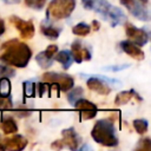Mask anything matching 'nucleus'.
<instances>
[{"label":"nucleus","instance_id":"nucleus-1","mask_svg":"<svg viewBox=\"0 0 151 151\" xmlns=\"http://www.w3.org/2000/svg\"><path fill=\"white\" fill-rule=\"evenodd\" d=\"M32 51L25 44L18 39H12L1 45L0 60L9 66L14 67H25L31 60Z\"/></svg>","mask_w":151,"mask_h":151},{"label":"nucleus","instance_id":"nucleus-2","mask_svg":"<svg viewBox=\"0 0 151 151\" xmlns=\"http://www.w3.org/2000/svg\"><path fill=\"white\" fill-rule=\"evenodd\" d=\"M91 136L94 139V142L104 146L112 147L118 144V138L116 134L114 125L109 119L98 120L91 131Z\"/></svg>","mask_w":151,"mask_h":151},{"label":"nucleus","instance_id":"nucleus-3","mask_svg":"<svg viewBox=\"0 0 151 151\" xmlns=\"http://www.w3.org/2000/svg\"><path fill=\"white\" fill-rule=\"evenodd\" d=\"M76 8V0H52L46 11V17L52 20H61L72 14Z\"/></svg>","mask_w":151,"mask_h":151},{"label":"nucleus","instance_id":"nucleus-4","mask_svg":"<svg viewBox=\"0 0 151 151\" xmlns=\"http://www.w3.org/2000/svg\"><path fill=\"white\" fill-rule=\"evenodd\" d=\"M97 13H99L104 19H106L112 27L123 24L126 20L125 14L123 13L122 9H119L118 7H114L112 5H110L106 0H100L98 2V5L94 7V9Z\"/></svg>","mask_w":151,"mask_h":151},{"label":"nucleus","instance_id":"nucleus-5","mask_svg":"<svg viewBox=\"0 0 151 151\" xmlns=\"http://www.w3.org/2000/svg\"><path fill=\"white\" fill-rule=\"evenodd\" d=\"M44 83L47 84H58L61 91H68L73 87L74 80L71 76L68 74H61V73H55V72H46L41 77Z\"/></svg>","mask_w":151,"mask_h":151},{"label":"nucleus","instance_id":"nucleus-6","mask_svg":"<svg viewBox=\"0 0 151 151\" xmlns=\"http://www.w3.org/2000/svg\"><path fill=\"white\" fill-rule=\"evenodd\" d=\"M120 4L137 19L147 21L149 20V11L145 7V4L139 0H120Z\"/></svg>","mask_w":151,"mask_h":151},{"label":"nucleus","instance_id":"nucleus-7","mask_svg":"<svg viewBox=\"0 0 151 151\" xmlns=\"http://www.w3.org/2000/svg\"><path fill=\"white\" fill-rule=\"evenodd\" d=\"M125 32L130 41L136 44L137 46H144L149 41V34L140 28H137L134 25L127 22L125 25Z\"/></svg>","mask_w":151,"mask_h":151},{"label":"nucleus","instance_id":"nucleus-8","mask_svg":"<svg viewBox=\"0 0 151 151\" xmlns=\"http://www.w3.org/2000/svg\"><path fill=\"white\" fill-rule=\"evenodd\" d=\"M9 21L19 31L21 38H24V39H31L34 35V25H33V22L31 20L29 21H26V20H22L21 18L17 17V15H12L9 18Z\"/></svg>","mask_w":151,"mask_h":151},{"label":"nucleus","instance_id":"nucleus-9","mask_svg":"<svg viewBox=\"0 0 151 151\" xmlns=\"http://www.w3.org/2000/svg\"><path fill=\"white\" fill-rule=\"evenodd\" d=\"M73 105H74L76 110L79 111L80 118H81L83 120L92 119V118H94L96 114H97V105L93 104V103H91L90 100L79 98Z\"/></svg>","mask_w":151,"mask_h":151},{"label":"nucleus","instance_id":"nucleus-10","mask_svg":"<svg viewBox=\"0 0 151 151\" xmlns=\"http://www.w3.org/2000/svg\"><path fill=\"white\" fill-rule=\"evenodd\" d=\"M63 134V144L64 146L66 145L70 150H77L79 147V144H80V137L78 136V133L76 132V130L73 127H68V129H65L63 130L61 132Z\"/></svg>","mask_w":151,"mask_h":151},{"label":"nucleus","instance_id":"nucleus-11","mask_svg":"<svg viewBox=\"0 0 151 151\" xmlns=\"http://www.w3.org/2000/svg\"><path fill=\"white\" fill-rule=\"evenodd\" d=\"M71 54L73 57V60L77 63H81L84 60L88 61L91 59V52L81 45L79 40H76L71 45Z\"/></svg>","mask_w":151,"mask_h":151},{"label":"nucleus","instance_id":"nucleus-12","mask_svg":"<svg viewBox=\"0 0 151 151\" xmlns=\"http://www.w3.org/2000/svg\"><path fill=\"white\" fill-rule=\"evenodd\" d=\"M27 145V139L20 134L7 137L2 140V147L5 150H22Z\"/></svg>","mask_w":151,"mask_h":151},{"label":"nucleus","instance_id":"nucleus-13","mask_svg":"<svg viewBox=\"0 0 151 151\" xmlns=\"http://www.w3.org/2000/svg\"><path fill=\"white\" fill-rule=\"evenodd\" d=\"M120 47L126 54H129L133 59H136V60H143L144 59V52L136 44H133L132 41L124 40V41L120 42Z\"/></svg>","mask_w":151,"mask_h":151},{"label":"nucleus","instance_id":"nucleus-14","mask_svg":"<svg viewBox=\"0 0 151 151\" xmlns=\"http://www.w3.org/2000/svg\"><path fill=\"white\" fill-rule=\"evenodd\" d=\"M86 85L91 91L97 92L98 94H101V96H107L111 92V88L103 80H100L99 78H90V79H87Z\"/></svg>","mask_w":151,"mask_h":151},{"label":"nucleus","instance_id":"nucleus-15","mask_svg":"<svg viewBox=\"0 0 151 151\" xmlns=\"http://www.w3.org/2000/svg\"><path fill=\"white\" fill-rule=\"evenodd\" d=\"M132 98H137L138 100H142V98H140V97H138V94H137L133 90H129V91L119 92V93L116 96L114 104H116V105H124V104L129 103Z\"/></svg>","mask_w":151,"mask_h":151},{"label":"nucleus","instance_id":"nucleus-16","mask_svg":"<svg viewBox=\"0 0 151 151\" xmlns=\"http://www.w3.org/2000/svg\"><path fill=\"white\" fill-rule=\"evenodd\" d=\"M54 55H55L54 59L58 63H60L65 70H67L72 65V63H73V57H72L70 51H60V52L55 53Z\"/></svg>","mask_w":151,"mask_h":151},{"label":"nucleus","instance_id":"nucleus-17","mask_svg":"<svg viewBox=\"0 0 151 151\" xmlns=\"http://www.w3.org/2000/svg\"><path fill=\"white\" fill-rule=\"evenodd\" d=\"M1 129L6 134H13L18 132V125L12 117H4L1 120Z\"/></svg>","mask_w":151,"mask_h":151},{"label":"nucleus","instance_id":"nucleus-18","mask_svg":"<svg viewBox=\"0 0 151 151\" xmlns=\"http://www.w3.org/2000/svg\"><path fill=\"white\" fill-rule=\"evenodd\" d=\"M60 28H57L54 26H46V25H41V32L45 37H47L51 40H55L58 39L59 34H60Z\"/></svg>","mask_w":151,"mask_h":151},{"label":"nucleus","instance_id":"nucleus-19","mask_svg":"<svg viewBox=\"0 0 151 151\" xmlns=\"http://www.w3.org/2000/svg\"><path fill=\"white\" fill-rule=\"evenodd\" d=\"M90 31H91L90 25H87V24H85V22H79V24H77L76 26H73V28H72L73 34L79 35V37H85V35H87V34L90 33Z\"/></svg>","mask_w":151,"mask_h":151},{"label":"nucleus","instance_id":"nucleus-20","mask_svg":"<svg viewBox=\"0 0 151 151\" xmlns=\"http://www.w3.org/2000/svg\"><path fill=\"white\" fill-rule=\"evenodd\" d=\"M133 127L137 131V133L144 134L147 132V129H149L147 120L146 119H134L133 120Z\"/></svg>","mask_w":151,"mask_h":151},{"label":"nucleus","instance_id":"nucleus-21","mask_svg":"<svg viewBox=\"0 0 151 151\" xmlns=\"http://www.w3.org/2000/svg\"><path fill=\"white\" fill-rule=\"evenodd\" d=\"M35 59H37V63H38L42 68L50 67V66L52 65V61H53V59H52V58H48L44 52L38 53V55H37Z\"/></svg>","mask_w":151,"mask_h":151},{"label":"nucleus","instance_id":"nucleus-22","mask_svg":"<svg viewBox=\"0 0 151 151\" xmlns=\"http://www.w3.org/2000/svg\"><path fill=\"white\" fill-rule=\"evenodd\" d=\"M0 94L1 96L11 94V81L7 77L0 78Z\"/></svg>","mask_w":151,"mask_h":151},{"label":"nucleus","instance_id":"nucleus-23","mask_svg":"<svg viewBox=\"0 0 151 151\" xmlns=\"http://www.w3.org/2000/svg\"><path fill=\"white\" fill-rule=\"evenodd\" d=\"M81 96H83V88H81V87H76V88H73V90L67 94V100L73 105Z\"/></svg>","mask_w":151,"mask_h":151},{"label":"nucleus","instance_id":"nucleus-24","mask_svg":"<svg viewBox=\"0 0 151 151\" xmlns=\"http://www.w3.org/2000/svg\"><path fill=\"white\" fill-rule=\"evenodd\" d=\"M12 109V98L11 96H1L0 94V110H9Z\"/></svg>","mask_w":151,"mask_h":151},{"label":"nucleus","instance_id":"nucleus-25","mask_svg":"<svg viewBox=\"0 0 151 151\" xmlns=\"http://www.w3.org/2000/svg\"><path fill=\"white\" fill-rule=\"evenodd\" d=\"M25 4H26V6H28L33 9H41L45 6L46 0H25Z\"/></svg>","mask_w":151,"mask_h":151},{"label":"nucleus","instance_id":"nucleus-26","mask_svg":"<svg viewBox=\"0 0 151 151\" xmlns=\"http://www.w3.org/2000/svg\"><path fill=\"white\" fill-rule=\"evenodd\" d=\"M35 92V85L32 81H25L24 83V94L26 97H33Z\"/></svg>","mask_w":151,"mask_h":151},{"label":"nucleus","instance_id":"nucleus-27","mask_svg":"<svg viewBox=\"0 0 151 151\" xmlns=\"http://www.w3.org/2000/svg\"><path fill=\"white\" fill-rule=\"evenodd\" d=\"M136 150H142V151H149V150H151V139L150 138H144V139L139 140L138 146L136 147Z\"/></svg>","mask_w":151,"mask_h":151},{"label":"nucleus","instance_id":"nucleus-28","mask_svg":"<svg viewBox=\"0 0 151 151\" xmlns=\"http://www.w3.org/2000/svg\"><path fill=\"white\" fill-rule=\"evenodd\" d=\"M14 74H15V71L12 67L0 65V77H12Z\"/></svg>","mask_w":151,"mask_h":151},{"label":"nucleus","instance_id":"nucleus-29","mask_svg":"<svg viewBox=\"0 0 151 151\" xmlns=\"http://www.w3.org/2000/svg\"><path fill=\"white\" fill-rule=\"evenodd\" d=\"M99 1L100 0H81V4L86 9H94Z\"/></svg>","mask_w":151,"mask_h":151},{"label":"nucleus","instance_id":"nucleus-30","mask_svg":"<svg viewBox=\"0 0 151 151\" xmlns=\"http://www.w3.org/2000/svg\"><path fill=\"white\" fill-rule=\"evenodd\" d=\"M57 51H58V46H57V45H50V46H47V48L44 51V53H45L48 58H52V59H53V57H54V54L57 53Z\"/></svg>","mask_w":151,"mask_h":151},{"label":"nucleus","instance_id":"nucleus-31","mask_svg":"<svg viewBox=\"0 0 151 151\" xmlns=\"http://www.w3.org/2000/svg\"><path fill=\"white\" fill-rule=\"evenodd\" d=\"M35 88L38 91V94L41 97L45 93V91H47V85H46V83L45 84H38V85H35Z\"/></svg>","mask_w":151,"mask_h":151},{"label":"nucleus","instance_id":"nucleus-32","mask_svg":"<svg viewBox=\"0 0 151 151\" xmlns=\"http://www.w3.org/2000/svg\"><path fill=\"white\" fill-rule=\"evenodd\" d=\"M51 147L52 149H57V150H60V149H63L64 147V144H63V142H61V139L60 140H54L52 144H51Z\"/></svg>","mask_w":151,"mask_h":151},{"label":"nucleus","instance_id":"nucleus-33","mask_svg":"<svg viewBox=\"0 0 151 151\" xmlns=\"http://www.w3.org/2000/svg\"><path fill=\"white\" fill-rule=\"evenodd\" d=\"M92 27H93L94 31H98L99 27H100V24H99L97 20H93V21H92Z\"/></svg>","mask_w":151,"mask_h":151},{"label":"nucleus","instance_id":"nucleus-34","mask_svg":"<svg viewBox=\"0 0 151 151\" xmlns=\"http://www.w3.org/2000/svg\"><path fill=\"white\" fill-rule=\"evenodd\" d=\"M4 32H5V24H4V20L0 18V37L2 35Z\"/></svg>","mask_w":151,"mask_h":151},{"label":"nucleus","instance_id":"nucleus-35","mask_svg":"<svg viewBox=\"0 0 151 151\" xmlns=\"http://www.w3.org/2000/svg\"><path fill=\"white\" fill-rule=\"evenodd\" d=\"M139 1H142V2H144V4H146V2H147V0H139Z\"/></svg>","mask_w":151,"mask_h":151},{"label":"nucleus","instance_id":"nucleus-36","mask_svg":"<svg viewBox=\"0 0 151 151\" xmlns=\"http://www.w3.org/2000/svg\"><path fill=\"white\" fill-rule=\"evenodd\" d=\"M0 150H4V147H2V145L0 144Z\"/></svg>","mask_w":151,"mask_h":151}]
</instances>
